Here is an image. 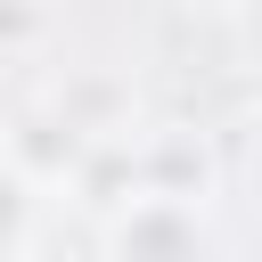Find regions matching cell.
I'll return each instance as SVG.
<instances>
[{"label": "cell", "instance_id": "obj_3", "mask_svg": "<svg viewBox=\"0 0 262 262\" xmlns=\"http://www.w3.org/2000/svg\"><path fill=\"white\" fill-rule=\"evenodd\" d=\"M41 25H49V16H41V0H0V49H25Z\"/></svg>", "mask_w": 262, "mask_h": 262}, {"label": "cell", "instance_id": "obj_1", "mask_svg": "<svg viewBox=\"0 0 262 262\" xmlns=\"http://www.w3.org/2000/svg\"><path fill=\"white\" fill-rule=\"evenodd\" d=\"M115 262H205V221L180 196L115 205Z\"/></svg>", "mask_w": 262, "mask_h": 262}, {"label": "cell", "instance_id": "obj_4", "mask_svg": "<svg viewBox=\"0 0 262 262\" xmlns=\"http://www.w3.org/2000/svg\"><path fill=\"white\" fill-rule=\"evenodd\" d=\"M205 8H262V0H205Z\"/></svg>", "mask_w": 262, "mask_h": 262}, {"label": "cell", "instance_id": "obj_2", "mask_svg": "<svg viewBox=\"0 0 262 262\" xmlns=\"http://www.w3.org/2000/svg\"><path fill=\"white\" fill-rule=\"evenodd\" d=\"M33 221H41V188H33L16 164H0V254H16V246L33 237Z\"/></svg>", "mask_w": 262, "mask_h": 262}]
</instances>
